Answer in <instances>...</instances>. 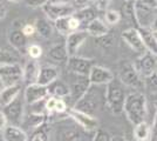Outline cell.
Segmentation results:
<instances>
[{
    "label": "cell",
    "instance_id": "6da1fadb",
    "mask_svg": "<svg viewBox=\"0 0 157 141\" xmlns=\"http://www.w3.org/2000/svg\"><path fill=\"white\" fill-rule=\"evenodd\" d=\"M147 112V98L142 92L135 91L125 95L123 113L134 126L145 121Z\"/></svg>",
    "mask_w": 157,
    "mask_h": 141
},
{
    "label": "cell",
    "instance_id": "7a4b0ae2",
    "mask_svg": "<svg viewBox=\"0 0 157 141\" xmlns=\"http://www.w3.org/2000/svg\"><path fill=\"white\" fill-rule=\"evenodd\" d=\"M105 99L107 106L111 111L113 114L118 115L123 113L125 94L123 88L121 87V85L117 81L113 80L108 85H105Z\"/></svg>",
    "mask_w": 157,
    "mask_h": 141
},
{
    "label": "cell",
    "instance_id": "3957f363",
    "mask_svg": "<svg viewBox=\"0 0 157 141\" xmlns=\"http://www.w3.org/2000/svg\"><path fill=\"white\" fill-rule=\"evenodd\" d=\"M120 81L124 86L136 89V92H141V89L144 88L143 76L138 73V71L132 64H125L122 66L120 71Z\"/></svg>",
    "mask_w": 157,
    "mask_h": 141
},
{
    "label": "cell",
    "instance_id": "277c9868",
    "mask_svg": "<svg viewBox=\"0 0 157 141\" xmlns=\"http://www.w3.org/2000/svg\"><path fill=\"white\" fill-rule=\"evenodd\" d=\"M44 13L46 14L47 19L49 21H54L65 18V17H71L75 13L76 7L72 5L71 2H47L45 6L42 7Z\"/></svg>",
    "mask_w": 157,
    "mask_h": 141
},
{
    "label": "cell",
    "instance_id": "5b68a950",
    "mask_svg": "<svg viewBox=\"0 0 157 141\" xmlns=\"http://www.w3.org/2000/svg\"><path fill=\"white\" fill-rule=\"evenodd\" d=\"M66 114H67V116L72 118L73 120L75 121L85 132L94 133L96 129H98V121L94 115H89L86 114V113H82V112H78L74 108H68Z\"/></svg>",
    "mask_w": 157,
    "mask_h": 141
},
{
    "label": "cell",
    "instance_id": "8992f818",
    "mask_svg": "<svg viewBox=\"0 0 157 141\" xmlns=\"http://www.w3.org/2000/svg\"><path fill=\"white\" fill-rule=\"evenodd\" d=\"M66 62H67V68L71 73H74L78 76H87V78L92 67L94 66L92 59L78 57V55L68 57Z\"/></svg>",
    "mask_w": 157,
    "mask_h": 141
},
{
    "label": "cell",
    "instance_id": "52a82bcc",
    "mask_svg": "<svg viewBox=\"0 0 157 141\" xmlns=\"http://www.w3.org/2000/svg\"><path fill=\"white\" fill-rule=\"evenodd\" d=\"M24 104H25L24 99L18 96L10 105L2 108V112L8 120V125H15V126L21 125L24 120Z\"/></svg>",
    "mask_w": 157,
    "mask_h": 141
},
{
    "label": "cell",
    "instance_id": "ba28073f",
    "mask_svg": "<svg viewBox=\"0 0 157 141\" xmlns=\"http://www.w3.org/2000/svg\"><path fill=\"white\" fill-rule=\"evenodd\" d=\"M135 7V19H136V25L141 28H150L151 24L154 22L157 15L154 14L157 12L155 8H150L148 6H144L142 4L134 2Z\"/></svg>",
    "mask_w": 157,
    "mask_h": 141
},
{
    "label": "cell",
    "instance_id": "9c48e42d",
    "mask_svg": "<svg viewBox=\"0 0 157 141\" xmlns=\"http://www.w3.org/2000/svg\"><path fill=\"white\" fill-rule=\"evenodd\" d=\"M0 79L2 80L5 87L19 84V81L22 80V67L19 64L0 65Z\"/></svg>",
    "mask_w": 157,
    "mask_h": 141
},
{
    "label": "cell",
    "instance_id": "30bf717a",
    "mask_svg": "<svg viewBox=\"0 0 157 141\" xmlns=\"http://www.w3.org/2000/svg\"><path fill=\"white\" fill-rule=\"evenodd\" d=\"M49 96L48 93V88L45 86H41L38 84H32V85H27L25 88V93H24V101L27 105H34L36 102H40L42 100H46Z\"/></svg>",
    "mask_w": 157,
    "mask_h": 141
},
{
    "label": "cell",
    "instance_id": "8fae6325",
    "mask_svg": "<svg viewBox=\"0 0 157 141\" xmlns=\"http://www.w3.org/2000/svg\"><path fill=\"white\" fill-rule=\"evenodd\" d=\"M134 66L143 78L149 76L150 74L157 71V55L145 52L141 54V57L137 59V62Z\"/></svg>",
    "mask_w": 157,
    "mask_h": 141
},
{
    "label": "cell",
    "instance_id": "7c38bea8",
    "mask_svg": "<svg viewBox=\"0 0 157 141\" xmlns=\"http://www.w3.org/2000/svg\"><path fill=\"white\" fill-rule=\"evenodd\" d=\"M121 37L124 40L125 44L130 47L134 52L140 54H143L147 52L137 27H130V28L124 29L121 34Z\"/></svg>",
    "mask_w": 157,
    "mask_h": 141
},
{
    "label": "cell",
    "instance_id": "4fadbf2b",
    "mask_svg": "<svg viewBox=\"0 0 157 141\" xmlns=\"http://www.w3.org/2000/svg\"><path fill=\"white\" fill-rule=\"evenodd\" d=\"M88 80L90 82V85H96V86L108 85L109 82L114 80V74L110 69L103 67V66L94 65L88 74Z\"/></svg>",
    "mask_w": 157,
    "mask_h": 141
},
{
    "label": "cell",
    "instance_id": "5bb4252c",
    "mask_svg": "<svg viewBox=\"0 0 157 141\" xmlns=\"http://www.w3.org/2000/svg\"><path fill=\"white\" fill-rule=\"evenodd\" d=\"M98 107V101L95 96V94L90 92V88L87 91V93L78 100L73 108L76 109L78 112H82V113H86V114L89 115H94V113L96 112V109Z\"/></svg>",
    "mask_w": 157,
    "mask_h": 141
},
{
    "label": "cell",
    "instance_id": "9a60e30c",
    "mask_svg": "<svg viewBox=\"0 0 157 141\" xmlns=\"http://www.w3.org/2000/svg\"><path fill=\"white\" fill-rule=\"evenodd\" d=\"M88 38V33L86 31H75L73 33L68 34L66 37V49H67V53L68 57H73V55H76L78 48L83 45V42L87 40Z\"/></svg>",
    "mask_w": 157,
    "mask_h": 141
},
{
    "label": "cell",
    "instance_id": "2e32d148",
    "mask_svg": "<svg viewBox=\"0 0 157 141\" xmlns=\"http://www.w3.org/2000/svg\"><path fill=\"white\" fill-rule=\"evenodd\" d=\"M8 42L19 53H26L27 47H28V38L22 33L21 27L20 28H13V29L10 31Z\"/></svg>",
    "mask_w": 157,
    "mask_h": 141
},
{
    "label": "cell",
    "instance_id": "e0dca14e",
    "mask_svg": "<svg viewBox=\"0 0 157 141\" xmlns=\"http://www.w3.org/2000/svg\"><path fill=\"white\" fill-rule=\"evenodd\" d=\"M45 109H46L47 115H58V114H66L68 105L65 101V99L56 98L49 95L45 100Z\"/></svg>",
    "mask_w": 157,
    "mask_h": 141
},
{
    "label": "cell",
    "instance_id": "ac0fdd59",
    "mask_svg": "<svg viewBox=\"0 0 157 141\" xmlns=\"http://www.w3.org/2000/svg\"><path fill=\"white\" fill-rule=\"evenodd\" d=\"M59 69L55 66H52V65L41 66L36 84L41 85V86H45V87H48L52 82L59 79Z\"/></svg>",
    "mask_w": 157,
    "mask_h": 141
},
{
    "label": "cell",
    "instance_id": "d6986e66",
    "mask_svg": "<svg viewBox=\"0 0 157 141\" xmlns=\"http://www.w3.org/2000/svg\"><path fill=\"white\" fill-rule=\"evenodd\" d=\"M78 80L75 81L72 86H69V89H71L69 98L73 99L74 104L78 100H80L87 93V91L90 88V82L87 76H78Z\"/></svg>",
    "mask_w": 157,
    "mask_h": 141
},
{
    "label": "cell",
    "instance_id": "ffe728a7",
    "mask_svg": "<svg viewBox=\"0 0 157 141\" xmlns=\"http://www.w3.org/2000/svg\"><path fill=\"white\" fill-rule=\"evenodd\" d=\"M40 66L38 60H31L27 61L26 65L22 68V80L27 85H32V84H36L38 81V76H39Z\"/></svg>",
    "mask_w": 157,
    "mask_h": 141
},
{
    "label": "cell",
    "instance_id": "44dd1931",
    "mask_svg": "<svg viewBox=\"0 0 157 141\" xmlns=\"http://www.w3.org/2000/svg\"><path fill=\"white\" fill-rule=\"evenodd\" d=\"M2 140L4 141H28V135L25 129L15 126L7 125V127L2 131Z\"/></svg>",
    "mask_w": 157,
    "mask_h": 141
},
{
    "label": "cell",
    "instance_id": "7402d4cb",
    "mask_svg": "<svg viewBox=\"0 0 157 141\" xmlns=\"http://www.w3.org/2000/svg\"><path fill=\"white\" fill-rule=\"evenodd\" d=\"M21 92V84H14L11 86H6L0 93V106L4 108L7 105H10L13 100L19 96Z\"/></svg>",
    "mask_w": 157,
    "mask_h": 141
},
{
    "label": "cell",
    "instance_id": "603a6c76",
    "mask_svg": "<svg viewBox=\"0 0 157 141\" xmlns=\"http://www.w3.org/2000/svg\"><path fill=\"white\" fill-rule=\"evenodd\" d=\"M85 31L88 33V35H92V37L98 39V38H101V37L109 33V27L103 20L95 18L94 20H92L86 26Z\"/></svg>",
    "mask_w": 157,
    "mask_h": 141
},
{
    "label": "cell",
    "instance_id": "cb8c5ba5",
    "mask_svg": "<svg viewBox=\"0 0 157 141\" xmlns=\"http://www.w3.org/2000/svg\"><path fill=\"white\" fill-rule=\"evenodd\" d=\"M47 57L54 62H66L68 59V53L66 49L65 42L55 44L52 47H49L47 51Z\"/></svg>",
    "mask_w": 157,
    "mask_h": 141
},
{
    "label": "cell",
    "instance_id": "d4e9b609",
    "mask_svg": "<svg viewBox=\"0 0 157 141\" xmlns=\"http://www.w3.org/2000/svg\"><path fill=\"white\" fill-rule=\"evenodd\" d=\"M137 28L140 35L142 38V41H143V45L145 47V51L157 55V41L155 40L152 35V31L150 28H141V27H137Z\"/></svg>",
    "mask_w": 157,
    "mask_h": 141
},
{
    "label": "cell",
    "instance_id": "484cf974",
    "mask_svg": "<svg viewBox=\"0 0 157 141\" xmlns=\"http://www.w3.org/2000/svg\"><path fill=\"white\" fill-rule=\"evenodd\" d=\"M48 93L52 96H56V98H61V99H65L68 98L69 94H71V89L69 86L65 84L63 81L61 80H55L54 82H52L49 86H48Z\"/></svg>",
    "mask_w": 157,
    "mask_h": 141
},
{
    "label": "cell",
    "instance_id": "4316f807",
    "mask_svg": "<svg viewBox=\"0 0 157 141\" xmlns=\"http://www.w3.org/2000/svg\"><path fill=\"white\" fill-rule=\"evenodd\" d=\"M33 26L35 28V33H38L40 37H42L45 39H48V38L52 37L54 26L47 18H38L34 21Z\"/></svg>",
    "mask_w": 157,
    "mask_h": 141
},
{
    "label": "cell",
    "instance_id": "83f0119b",
    "mask_svg": "<svg viewBox=\"0 0 157 141\" xmlns=\"http://www.w3.org/2000/svg\"><path fill=\"white\" fill-rule=\"evenodd\" d=\"M73 15L80 21V24H87V25L92 20H94L95 18H98L96 17V11L92 6H86L82 7V8H78V10L75 11V13Z\"/></svg>",
    "mask_w": 157,
    "mask_h": 141
},
{
    "label": "cell",
    "instance_id": "f1b7e54d",
    "mask_svg": "<svg viewBox=\"0 0 157 141\" xmlns=\"http://www.w3.org/2000/svg\"><path fill=\"white\" fill-rule=\"evenodd\" d=\"M151 136V127L148 122H140L134 127V139L135 141H149Z\"/></svg>",
    "mask_w": 157,
    "mask_h": 141
},
{
    "label": "cell",
    "instance_id": "f546056e",
    "mask_svg": "<svg viewBox=\"0 0 157 141\" xmlns=\"http://www.w3.org/2000/svg\"><path fill=\"white\" fill-rule=\"evenodd\" d=\"M48 121V116L47 114H38V113H31L27 116L25 120H22L21 125H24L25 127L32 128V129H36V128L41 126L44 122Z\"/></svg>",
    "mask_w": 157,
    "mask_h": 141
},
{
    "label": "cell",
    "instance_id": "4dcf8cb0",
    "mask_svg": "<svg viewBox=\"0 0 157 141\" xmlns=\"http://www.w3.org/2000/svg\"><path fill=\"white\" fill-rule=\"evenodd\" d=\"M88 132H80L76 129L73 131H67L62 134V139L61 141H92L94 133L92 136H88Z\"/></svg>",
    "mask_w": 157,
    "mask_h": 141
},
{
    "label": "cell",
    "instance_id": "1f68e13d",
    "mask_svg": "<svg viewBox=\"0 0 157 141\" xmlns=\"http://www.w3.org/2000/svg\"><path fill=\"white\" fill-rule=\"evenodd\" d=\"M49 134H51V126L48 121H46L36 129H34L31 141H49Z\"/></svg>",
    "mask_w": 157,
    "mask_h": 141
},
{
    "label": "cell",
    "instance_id": "d6a6232c",
    "mask_svg": "<svg viewBox=\"0 0 157 141\" xmlns=\"http://www.w3.org/2000/svg\"><path fill=\"white\" fill-rule=\"evenodd\" d=\"M53 26L56 29V32L61 35L67 37L68 34L73 33L72 26H71V17H65V18H60L58 20H55Z\"/></svg>",
    "mask_w": 157,
    "mask_h": 141
},
{
    "label": "cell",
    "instance_id": "836d02e7",
    "mask_svg": "<svg viewBox=\"0 0 157 141\" xmlns=\"http://www.w3.org/2000/svg\"><path fill=\"white\" fill-rule=\"evenodd\" d=\"M120 14H121V20H122V19H125V20H128V21H135V24H136L134 1H131V0H124ZM136 27H137V25H136Z\"/></svg>",
    "mask_w": 157,
    "mask_h": 141
},
{
    "label": "cell",
    "instance_id": "e575fe53",
    "mask_svg": "<svg viewBox=\"0 0 157 141\" xmlns=\"http://www.w3.org/2000/svg\"><path fill=\"white\" fill-rule=\"evenodd\" d=\"M19 64V58L7 49H0V65Z\"/></svg>",
    "mask_w": 157,
    "mask_h": 141
},
{
    "label": "cell",
    "instance_id": "d590c367",
    "mask_svg": "<svg viewBox=\"0 0 157 141\" xmlns=\"http://www.w3.org/2000/svg\"><path fill=\"white\" fill-rule=\"evenodd\" d=\"M105 22L107 25H116L121 21V14L115 10H107L105 12Z\"/></svg>",
    "mask_w": 157,
    "mask_h": 141
},
{
    "label": "cell",
    "instance_id": "8d00e7d4",
    "mask_svg": "<svg viewBox=\"0 0 157 141\" xmlns=\"http://www.w3.org/2000/svg\"><path fill=\"white\" fill-rule=\"evenodd\" d=\"M144 87L151 93L157 94V71L144 78Z\"/></svg>",
    "mask_w": 157,
    "mask_h": 141
},
{
    "label": "cell",
    "instance_id": "74e56055",
    "mask_svg": "<svg viewBox=\"0 0 157 141\" xmlns=\"http://www.w3.org/2000/svg\"><path fill=\"white\" fill-rule=\"evenodd\" d=\"M26 53L28 54V57H29L32 60H38L40 57L42 55V47L40 46V45H38V44L28 45Z\"/></svg>",
    "mask_w": 157,
    "mask_h": 141
},
{
    "label": "cell",
    "instance_id": "f35d334b",
    "mask_svg": "<svg viewBox=\"0 0 157 141\" xmlns=\"http://www.w3.org/2000/svg\"><path fill=\"white\" fill-rule=\"evenodd\" d=\"M111 139V135L105 131V129H96L94 132V136H93V140L92 141H110Z\"/></svg>",
    "mask_w": 157,
    "mask_h": 141
},
{
    "label": "cell",
    "instance_id": "ab89813d",
    "mask_svg": "<svg viewBox=\"0 0 157 141\" xmlns=\"http://www.w3.org/2000/svg\"><path fill=\"white\" fill-rule=\"evenodd\" d=\"M92 2L98 11H103V12L109 10L108 7L110 5V0H92Z\"/></svg>",
    "mask_w": 157,
    "mask_h": 141
},
{
    "label": "cell",
    "instance_id": "60d3db41",
    "mask_svg": "<svg viewBox=\"0 0 157 141\" xmlns=\"http://www.w3.org/2000/svg\"><path fill=\"white\" fill-rule=\"evenodd\" d=\"M24 1L27 6L32 8H39V7L42 8L47 2H49V0H24Z\"/></svg>",
    "mask_w": 157,
    "mask_h": 141
},
{
    "label": "cell",
    "instance_id": "b9f144b4",
    "mask_svg": "<svg viewBox=\"0 0 157 141\" xmlns=\"http://www.w3.org/2000/svg\"><path fill=\"white\" fill-rule=\"evenodd\" d=\"M98 45H101V46L103 47H108L110 46V45H113V41H114V38L113 37H110L109 35V33L105 34V35H103V37H101V38H98Z\"/></svg>",
    "mask_w": 157,
    "mask_h": 141
},
{
    "label": "cell",
    "instance_id": "7bdbcfd3",
    "mask_svg": "<svg viewBox=\"0 0 157 141\" xmlns=\"http://www.w3.org/2000/svg\"><path fill=\"white\" fill-rule=\"evenodd\" d=\"M21 31H22V33L25 34L27 38L32 37L33 34L35 33V28H34V26L31 25V24H26V25H24V26L21 27Z\"/></svg>",
    "mask_w": 157,
    "mask_h": 141
},
{
    "label": "cell",
    "instance_id": "ee69618b",
    "mask_svg": "<svg viewBox=\"0 0 157 141\" xmlns=\"http://www.w3.org/2000/svg\"><path fill=\"white\" fill-rule=\"evenodd\" d=\"M134 2H138V4H142L144 6L157 10V0H135Z\"/></svg>",
    "mask_w": 157,
    "mask_h": 141
},
{
    "label": "cell",
    "instance_id": "f6af8a7d",
    "mask_svg": "<svg viewBox=\"0 0 157 141\" xmlns=\"http://www.w3.org/2000/svg\"><path fill=\"white\" fill-rule=\"evenodd\" d=\"M8 125V120H7L6 115L4 114L2 111H0V132H2Z\"/></svg>",
    "mask_w": 157,
    "mask_h": 141
},
{
    "label": "cell",
    "instance_id": "bcb514c9",
    "mask_svg": "<svg viewBox=\"0 0 157 141\" xmlns=\"http://www.w3.org/2000/svg\"><path fill=\"white\" fill-rule=\"evenodd\" d=\"M73 1H74L75 7L78 6V7H80V8L86 7V6H89V4L92 2V0H73Z\"/></svg>",
    "mask_w": 157,
    "mask_h": 141
},
{
    "label": "cell",
    "instance_id": "7dc6e473",
    "mask_svg": "<svg viewBox=\"0 0 157 141\" xmlns=\"http://www.w3.org/2000/svg\"><path fill=\"white\" fill-rule=\"evenodd\" d=\"M7 15V6L5 5V2L0 1V20L4 19Z\"/></svg>",
    "mask_w": 157,
    "mask_h": 141
},
{
    "label": "cell",
    "instance_id": "c3c4849f",
    "mask_svg": "<svg viewBox=\"0 0 157 141\" xmlns=\"http://www.w3.org/2000/svg\"><path fill=\"white\" fill-rule=\"evenodd\" d=\"M151 134L157 135V112L154 118V122H152V127H151Z\"/></svg>",
    "mask_w": 157,
    "mask_h": 141
},
{
    "label": "cell",
    "instance_id": "681fc988",
    "mask_svg": "<svg viewBox=\"0 0 157 141\" xmlns=\"http://www.w3.org/2000/svg\"><path fill=\"white\" fill-rule=\"evenodd\" d=\"M110 141H125V139L121 135H115V136H111Z\"/></svg>",
    "mask_w": 157,
    "mask_h": 141
},
{
    "label": "cell",
    "instance_id": "f907efd6",
    "mask_svg": "<svg viewBox=\"0 0 157 141\" xmlns=\"http://www.w3.org/2000/svg\"><path fill=\"white\" fill-rule=\"evenodd\" d=\"M150 29H151V31H157V17L155 18V20H154V22L151 24Z\"/></svg>",
    "mask_w": 157,
    "mask_h": 141
},
{
    "label": "cell",
    "instance_id": "816d5d0a",
    "mask_svg": "<svg viewBox=\"0 0 157 141\" xmlns=\"http://www.w3.org/2000/svg\"><path fill=\"white\" fill-rule=\"evenodd\" d=\"M5 88V85H4V82H2V80L0 79V93L2 92V89Z\"/></svg>",
    "mask_w": 157,
    "mask_h": 141
},
{
    "label": "cell",
    "instance_id": "f5cc1de1",
    "mask_svg": "<svg viewBox=\"0 0 157 141\" xmlns=\"http://www.w3.org/2000/svg\"><path fill=\"white\" fill-rule=\"evenodd\" d=\"M149 141H157V135L151 134V136H150V139H149Z\"/></svg>",
    "mask_w": 157,
    "mask_h": 141
},
{
    "label": "cell",
    "instance_id": "db71d44e",
    "mask_svg": "<svg viewBox=\"0 0 157 141\" xmlns=\"http://www.w3.org/2000/svg\"><path fill=\"white\" fill-rule=\"evenodd\" d=\"M152 35H154V38H155V40L157 41V31H152Z\"/></svg>",
    "mask_w": 157,
    "mask_h": 141
},
{
    "label": "cell",
    "instance_id": "11a10c76",
    "mask_svg": "<svg viewBox=\"0 0 157 141\" xmlns=\"http://www.w3.org/2000/svg\"><path fill=\"white\" fill-rule=\"evenodd\" d=\"M8 1H11V2H19L20 0H8Z\"/></svg>",
    "mask_w": 157,
    "mask_h": 141
},
{
    "label": "cell",
    "instance_id": "9f6ffc18",
    "mask_svg": "<svg viewBox=\"0 0 157 141\" xmlns=\"http://www.w3.org/2000/svg\"><path fill=\"white\" fill-rule=\"evenodd\" d=\"M62 2H71V1H73V0H61Z\"/></svg>",
    "mask_w": 157,
    "mask_h": 141
}]
</instances>
